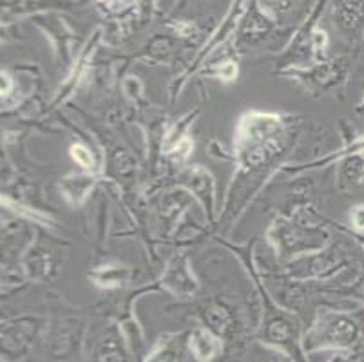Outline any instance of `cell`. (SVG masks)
<instances>
[{
    "mask_svg": "<svg viewBox=\"0 0 364 362\" xmlns=\"http://www.w3.org/2000/svg\"><path fill=\"white\" fill-rule=\"evenodd\" d=\"M191 348L194 350L196 357L200 361H208V358H213L214 353L218 351V343L216 339L210 337L207 331H198L196 337L193 339V343H191Z\"/></svg>",
    "mask_w": 364,
    "mask_h": 362,
    "instance_id": "6da1fadb",
    "label": "cell"
},
{
    "mask_svg": "<svg viewBox=\"0 0 364 362\" xmlns=\"http://www.w3.org/2000/svg\"><path fill=\"white\" fill-rule=\"evenodd\" d=\"M71 156L76 164L80 165V167H84V169L92 167V156H91V152L84 147V145H73Z\"/></svg>",
    "mask_w": 364,
    "mask_h": 362,
    "instance_id": "7a4b0ae2",
    "label": "cell"
},
{
    "mask_svg": "<svg viewBox=\"0 0 364 362\" xmlns=\"http://www.w3.org/2000/svg\"><path fill=\"white\" fill-rule=\"evenodd\" d=\"M352 221L357 230H364V205H359V207L353 208Z\"/></svg>",
    "mask_w": 364,
    "mask_h": 362,
    "instance_id": "3957f363",
    "label": "cell"
},
{
    "mask_svg": "<svg viewBox=\"0 0 364 362\" xmlns=\"http://www.w3.org/2000/svg\"><path fill=\"white\" fill-rule=\"evenodd\" d=\"M357 152H364V136L357 139V142H353L352 145H348L341 154H357Z\"/></svg>",
    "mask_w": 364,
    "mask_h": 362,
    "instance_id": "277c9868",
    "label": "cell"
},
{
    "mask_svg": "<svg viewBox=\"0 0 364 362\" xmlns=\"http://www.w3.org/2000/svg\"><path fill=\"white\" fill-rule=\"evenodd\" d=\"M236 73H237V69H236V65L234 64H227V65H223V68H221V78L223 80H232L234 76H236Z\"/></svg>",
    "mask_w": 364,
    "mask_h": 362,
    "instance_id": "5b68a950",
    "label": "cell"
},
{
    "mask_svg": "<svg viewBox=\"0 0 364 362\" xmlns=\"http://www.w3.org/2000/svg\"><path fill=\"white\" fill-rule=\"evenodd\" d=\"M9 87H11V80L6 75H2V95H8Z\"/></svg>",
    "mask_w": 364,
    "mask_h": 362,
    "instance_id": "8992f818",
    "label": "cell"
}]
</instances>
